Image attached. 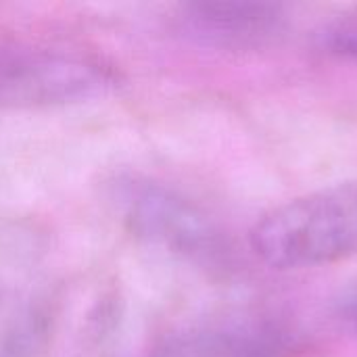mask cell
Instances as JSON below:
<instances>
[{
    "label": "cell",
    "instance_id": "7",
    "mask_svg": "<svg viewBox=\"0 0 357 357\" xmlns=\"http://www.w3.org/2000/svg\"><path fill=\"white\" fill-rule=\"evenodd\" d=\"M40 331L36 326H21L0 343V357H31Z\"/></svg>",
    "mask_w": 357,
    "mask_h": 357
},
{
    "label": "cell",
    "instance_id": "2",
    "mask_svg": "<svg viewBox=\"0 0 357 357\" xmlns=\"http://www.w3.org/2000/svg\"><path fill=\"white\" fill-rule=\"evenodd\" d=\"M107 84L105 69L79 54L0 46V107H46L86 98Z\"/></svg>",
    "mask_w": 357,
    "mask_h": 357
},
{
    "label": "cell",
    "instance_id": "8",
    "mask_svg": "<svg viewBox=\"0 0 357 357\" xmlns=\"http://www.w3.org/2000/svg\"><path fill=\"white\" fill-rule=\"evenodd\" d=\"M341 310H343V314H345L349 320L357 322V282L356 284H351V287L347 289V293L343 295Z\"/></svg>",
    "mask_w": 357,
    "mask_h": 357
},
{
    "label": "cell",
    "instance_id": "1",
    "mask_svg": "<svg viewBox=\"0 0 357 357\" xmlns=\"http://www.w3.org/2000/svg\"><path fill=\"white\" fill-rule=\"evenodd\" d=\"M255 255L274 270L328 266L357 255V182L335 184L264 213L251 228Z\"/></svg>",
    "mask_w": 357,
    "mask_h": 357
},
{
    "label": "cell",
    "instance_id": "6",
    "mask_svg": "<svg viewBox=\"0 0 357 357\" xmlns=\"http://www.w3.org/2000/svg\"><path fill=\"white\" fill-rule=\"evenodd\" d=\"M322 36H324V44L331 50L339 54L357 56V6L337 17Z\"/></svg>",
    "mask_w": 357,
    "mask_h": 357
},
{
    "label": "cell",
    "instance_id": "5",
    "mask_svg": "<svg viewBox=\"0 0 357 357\" xmlns=\"http://www.w3.org/2000/svg\"><path fill=\"white\" fill-rule=\"evenodd\" d=\"M280 8L266 2H192L182 8V29L211 46L245 48L261 44L280 25Z\"/></svg>",
    "mask_w": 357,
    "mask_h": 357
},
{
    "label": "cell",
    "instance_id": "4",
    "mask_svg": "<svg viewBox=\"0 0 357 357\" xmlns=\"http://www.w3.org/2000/svg\"><path fill=\"white\" fill-rule=\"evenodd\" d=\"M289 331L270 316H236L167 339L151 357H282Z\"/></svg>",
    "mask_w": 357,
    "mask_h": 357
},
{
    "label": "cell",
    "instance_id": "3",
    "mask_svg": "<svg viewBox=\"0 0 357 357\" xmlns=\"http://www.w3.org/2000/svg\"><path fill=\"white\" fill-rule=\"evenodd\" d=\"M119 205L132 232L174 253L201 257L215 249L209 220L184 197L149 180H130L119 190Z\"/></svg>",
    "mask_w": 357,
    "mask_h": 357
}]
</instances>
